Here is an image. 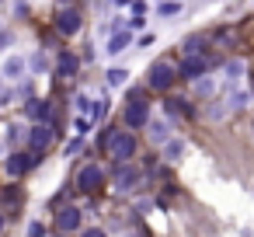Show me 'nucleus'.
Returning a JSON list of instances; mask_svg holds the SVG:
<instances>
[{"label":"nucleus","instance_id":"nucleus-24","mask_svg":"<svg viewBox=\"0 0 254 237\" xmlns=\"http://www.w3.org/2000/svg\"><path fill=\"white\" fill-rule=\"evenodd\" d=\"M73 129H77V136H87V133H91V119H87V115H84V119L77 115V119H73Z\"/></svg>","mask_w":254,"mask_h":237},{"label":"nucleus","instance_id":"nucleus-6","mask_svg":"<svg viewBox=\"0 0 254 237\" xmlns=\"http://www.w3.org/2000/svg\"><path fill=\"white\" fill-rule=\"evenodd\" d=\"M80 21H84V18H80V11H73V7H63V11L56 14V32L70 39V35H77V32H80Z\"/></svg>","mask_w":254,"mask_h":237},{"label":"nucleus","instance_id":"nucleus-15","mask_svg":"<svg viewBox=\"0 0 254 237\" xmlns=\"http://www.w3.org/2000/svg\"><path fill=\"white\" fill-rule=\"evenodd\" d=\"M202 49H205V35H188L181 42V53L185 56H202Z\"/></svg>","mask_w":254,"mask_h":237},{"label":"nucleus","instance_id":"nucleus-16","mask_svg":"<svg viewBox=\"0 0 254 237\" xmlns=\"http://www.w3.org/2000/svg\"><path fill=\"white\" fill-rule=\"evenodd\" d=\"M25 67H28V63H25V56H7V60H4V77H11V80H14V77H21V74H25Z\"/></svg>","mask_w":254,"mask_h":237},{"label":"nucleus","instance_id":"nucleus-4","mask_svg":"<svg viewBox=\"0 0 254 237\" xmlns=\"http://www.w3.org/2000/svg\"><path fill=\"white\" fill-rule=\"evenodd\" d=\"M209 56H185L181 60V67H178V77H185V80H198V77H205L209 74Z\"/></svg>","mask_w":254,"mask_h":237},{"label":"nucleus","instance_id":"nucleus-19","mask_svg":"<svg viewBox=\"0 0 254 237\" xmlns=\"http://www.w3.org/2000/svg\"><path fill=\"white\" fill-rule=\"evenodd\" d=\"M244 70H247V63H244V60L226 63V80H230V84H233V80H240V77H244Z\"/></svg>","mask_w":254,"mask_h":237},{"label":"nucleus","instance_id":"nucleus-11","mask_svg":"<svg viewBox=\"0 0 254 237\" xmlns=\"http://www.w3.org/2000/svg\"><path fill=\"white\" fill-rule=\"evenodd\" d=\"M129 42H132V35H129V32H115V35H108L105 53H108V56H119V53H126V49H129Z\"/></svg>","mask_w":254,"mask_h":237},{"label":"nucleus","instance_id":"nucleus-38","mask_svg":"<svg viewBox=\"0 0 254 237\" xmlns=\"http://www.w3.org/2000/svg\"><path fill=\"white\" fill-rule=\"evenodd\" d=\"M0 87H4V80H0Z\"/></svg>","mask_w":254,"mask_h":237},{"label":"nucleus","instance_id":"nucleus-29","mask_svg":"<svg viewBox=\"0 0 254 237\" xmlns=\"http://www.w3.org/2000/svg\"><path fill=\"white\" fill-rule=\"evenodd\" d=\"M143 11H146V4H143V0H136V4H132V18H143Z\"/></svg>","mask_w":254,"mask_h":237},{"label":"nucleus","instance_id":"nucleus-1","mask_svg":"<svg viewBox=\"0 0 254 237\" xmlns=\"http://www.w3.org/2000/svg\"><path fill=\"white\" fill-rule=\"evenodd\" d=\"M105 147H108V157H115L119 164H126V160H132V157H136V136H132V133H126V129L108 133V136H105Z\"/></svg>","mask_w":254,"mask_h":237},{"label":"nucleus","instance_id":"nucleus-23","mask_svg":"<svg viewBox=\"0 0 254 237\" xmlns=\"http://www.w3.org/2000/svg\"><path fill=\"white\" fill-rule=\"evenodd\" d=\"M77 112H80V115H94V98L77 94Z\"/></svg>","mask_w":254,"mask_h":237},{"label":"nucleus","instance_id":"nucleus-31","mask_svg":"<svg viewBox=\"0 0 254 237\" xmlns=\"http://www.w3.org/2000/svg\"><path fill=\"white\" fill-rule=\"evenodd\" d=\"M32 67H35V70H39V74H42V70H46V56H42V53H39V56H35V60H32Z\"/></svg>","mask_w":254,"mask_h":237},{"label":"nucleus","instance_id":"nucleus-2","mask_svg":"<svg viewBox=\"0 0 254 237\" xmlns=\"http://www.w3.org/2000/svg\"><path fill=\"white\" fill-rule=\"evenodd\" d=\"M150 122V101H143L136 91L129 94V105H126V126L129 129H139V126H146Z\"/></svg>","mask_w":254,"mask_h":237},{"label":"nucleus","instance_id":"nucleus-25","mask_svg":"<svg viewBox=\"0 0 254 237\" xmlns=\"http://www.w3.org/2000/svg\"><path fill=\"white\" fill-rule=\"evenodd\" d=\"M226 112H230V105H223V101H219V105H212V108H209V119H226Z\"/></svg>","mask_w":254,"mask_h":237},{"label":"nucleus","instance_id":"nucleus-13","mask_svg":"<svg viewBox=\"0 0 254 237\" xmlns=\"http://www.w3.org/2000/svg\"><path fill=\"white\" fill-rule=\"evenodd\" d=\"M25 115H28L32 122H46V119H49V105L39 101V98H32V101L25 105Z\"/></svg>","mask_w":254,"mask_h":237},{"label":"nucleus","instance_id":"nucleus-33","mask_svg":"<svg viewBox=\"0 0 254 237\" xmlns=\"http://www.w3.org/2000/svg\"><path fill=\"white\" fill-rule=\"evenodd\" d=\"M108 4H126V0H108Z\"/></svg>","mask_w":254,"mask_h":237},{"label":"nucleus","instance_id":"nucleus-5","mask_svg":"<svg viewBox=\"0 0 254 237\" xmlns=\"http://www.w3.org/2000/svg\"><path fill=\"white\" fill-rule=\"evenodd\" d=\"M105 185V171L98 167V164H84L80 171H77V188L80 192H98Z\"/></svg>","mask_w":254,"mask_h":237},{"label":"nucleus","instance_id":"nucleus-36","mask_svg":"<svg viewBox=\"0 0 254 237\" xmlns=\"http://www.w3.org/2000/svg\"><path fill=\"white\" fill-rule=\"evenodd\" d=\"M60 4H70V0H60Z\"/></svg>","mask_w":254,"mask_h":237},{"label":"nucleus","instance_id":"nucleus-18","mask_svg":"<svg viewBox=\"0 0 254 237\" xmlns=\"http://www.w3.org/2000/svg\"><path fill=\"white\" fill-rule=\"evenodd\" d=\"M164 108H167L171 115H188V112H191L185 98H167V101H164Z\"/></svg>","mask_w":254,"mask_h":237},{"label":"nucleus","instance_id":"nucleus-34","mask_svg":"<svg viewBox=\"0 0 254 237\" xmlns=\"http://www.w3.org/2000/svg\"><path fill=\"white\" fill-rule=\"evenodd\" d=\"M0 230H4V216H0Z\"/></svg>","mask_w":254,"mask_h":237},{"label":"nucleus","instance_id":"nucleus-17","mask_svg":"<svg viewBox=\"0 0 254 237\" xmlns=\"http://www.w3.org/2000/svg\"><path fill=\"white\" fill-rule=\"evenodd\" d=\"M126 77H129V70H122V67H112V70L105 74L108 87H122V84H126Z\"/></svg>","mask_w":254,"mask_h":237},{"label":"nucleus","instance_id":"nucleus-37","mask_svg":"<svg viewBox=\"0 0 254 237\" xmlns=\"http://www.w3.org/2000/svg\"><path fill=\"white\" fill-rule=\"evenodd\" d=\"M0 7H4V0H0Z\"/></svg>","mask_w":254,"mask_h":237},{"label":"nucleus","instance_id":"nucleus-26","mask_svg":"<svg viewBox=\"0 0 254 237\" xmlns=\"http://www.w3.org/2000/svg\"><path fill=\"white\" fill-rule=\"evenodd\" d=\"M77 150H84V136H77V140H70V143H66V157H73Z\"/></svg>","mask_w":254,"mask_h":237},{"label":"nucleus","instance_id":"nucleus-10","mask_svg":"<svg viewBox=\"0 0 254 237\" xmlns=\"http://www.w3.org/2000/svg\"><path fill=\"white\" fill-rule=\"evenodd\" d=\"M136 181H139V167L126 160V164H122V167L115 171V188H119V192H129V188H132Z\"/></svg>","mask_w":254,"mask_h":237},{"label":"nucleus","instance_id":"nucleus-20","mask_svg":"<svg viewBox=\"0 0 254 237\" xmlns=\"http://www.w3.org/2000/svg\"><path fill=\"white\" fill-rule=\"evenodd\" d=\"M181 154H185V143H181V140H167V143H164V157H167V160H178Z\"/></svg>","mask_w":254,"mask_h":237},{"label":"nucleus","instance_id":"nucleus-28","mask_svg":"<svg viewBox=\"0 0 254 237\" xmlns=\"http://www.w3.org/2000/svg\"><path fill=\"white\" fill-rule=\"evenodd\" d=\"M7 140L18 143V140H21V126H7Z\"/></svg>","mask_w":254,"mask_h":237},{"label":"nucleus","instance_id":"nucleus-8","mask_svg":"<svg viewBox=\"0 0 254 237\" xmlns=\"http://www.w3.org/2000/svg\"><path fill=\"white\" fill-rule=\"evenodd\" d=\"M80 220H84V213H80L77 206H63V209L56 213V227H60V234L80 230Z\"/></svg>","mask_w":254,"mask_h":237},{"label":"nucleus","instance_id":"nucleus-22","mask_svg":"<svg viewBox=\"0 0 254 237\" xmlns=\"http://www.w3.org/2000/svg\"><path fill=\"white\" fill-rule=\"evenodd\" d=\"M247 101H251V94H247V91H233V98H230V112H240Z\"/></svg>","mask_w":254,"mask_h":237},{"label":"nucleus","instance_id":"nucleus-7","mask_svg":"<svg viewBox=\"0 0 254 237\" xmlns=\"http://www.w3.org/2000/svg\"><path fill=\"white\" fill-rule=\"evenodd\" d=\"M49 143H53V126H49V122H35V126L28 129V150L42 154Z\"/></svg>","mask_w":254,"mask_h":237},{"label":"nucleus","instance_id":"nucleus-14","mask_svg":"<svg viewBox=\"0 0 254 237\" xmlns=\"http://www.w3.org/2000/svg\"><path fill=\"white\" fill-rule=\"evenodd\" d=\"M150 140H153V143H167V140H171V122H167V119L150 122Z\"/></svg>","mask_w":254,"mask_h":237},{"label":"nucleus","instance_id":"nucleus-32","mask_svg":"<svg viewBox=\"0 0 254 237\" xmlns=\"http://www.w3.org/2000/svg\"><path fill=\"white\" fill-rule=\"evenodd\" d=\"M14 14H28V4H25V0H14Z\"/></svg>","mask_w":254,"mask_h":237},{"label":"nucleus","instance_id":"nucleus-9","mask_svg":"<svg viewBox=\"0 0 254 237\" xmlns=\"http://www.w3.org/2000/svg\"><path fill=\"white\" fill-rule=\"evenodd\" d=\"M39 164V154L32 150V154H11L7 157V174H25L28 167H35Z\"/></svg>","mask_w":254,"mask_h":237},{"label":"nucleus","instance_id":"nucleus-3","mask_svg":"<svg viewBox=\"0 0 254 237\" xmlns=\"http://www.w3.org/2000/svg\"><path fill=\"white\" fill-rule=\"evenodd\" d=\"M174 77H178V70H174L167 60H160V63H153V67H150V77H146V84H150L153 91H167V87L174 84Z\"/></svg>","mask_w":254,"mask_h":237},{"label":"nucleus","instance_id":"nucleus-35","mask_svg":"<svg viewBox=\"0 0 254 237\" xmlns=\"http://www.w3.org/2000/svg\"><path fill=\"white\" fill-rule=\"evenodd\" d=\"M126 237H139V234H126Z\"/></svg>","mask_w":254,"mask_h":237},{"label":"nucleus","instance_id":"nucleus-27","mask_svg":"<svg viewBox=\"0 0 254 237\" xmlns=\"http://www.w3.org/2000/svg\"><path fill=\"white\" fill-rule=\"evenodd\" d=\"M80 237H108L101 227H87V230H80Z\"/></svg>","mask_w":254,"mask_h":237},{"label":"nucleus","instance_id":"nucleus-12","mask_svg":"<svg viewBox=\"0 0 254 237\" xmlns=\"http://www.w3.org/2000/svg\"><path fill=\"white\" fill-rule=\"evenodd\" d=\"M77 70H80V60H77V56H70V53H63V56L56 60V74H60V77H73Z\"/></svg>","mask_w":254,"mask_h":237},{"label":"nucleus","instance_id":"nucleus-30","mask_svg":"<svg viewBox=\"0 0 254 237\" xmlns=\"http://www.w3.org/2000/svg\"><path fill=\"white\" fill-rule=\"evenodd\" d=\"M157 11H160V14H178V4H160Z\"/></svg>","mask_w":254,"mask_h":237},{"label":"nucleus","instance_id":"nucleus-21","mask_svg":"<svg viewBox=\"0 0 254 237\" xmlns=\"http://www.w3.org/2000/svg\"><path fill=\"white\" fill-rule=\"evenodd\" d=\"M191 84H195V94H212V91H216V80H212L209 74L198 77V80H191Z\"/></svg>","mask_w":254,"mask_h":237},{"label":"nucleus","instance_id":"nucleus-39","mask_svg":"<svg viewBox=\"0 0 254 237\" xmlns=\"http://www.w3.org/2000/svg\"><path fill=\"white\" fill-rule=\"evenodd\" d=\"M60 237H66V234H60Z\"/></svg>","mask_w":254,"mask_h":237}]
</instances>
